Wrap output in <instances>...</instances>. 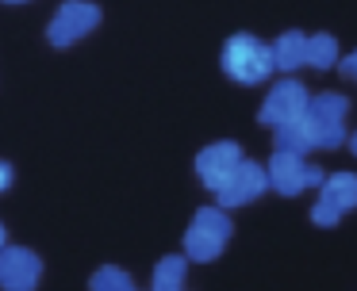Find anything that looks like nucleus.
I'll list each match as a JSON object with an SVG mask.
<instances>
[{
  "label": "nucleus",
  "instance_id": "f257e3e1",
  "mask_svg": "<svg viewBox=\"0 0 357 291\" xmlns=\"http://www.w3.org/2000/svg\"><path fill=\"white\" fill-rule=\"evenodd\" d=\"M219 65H223V73L234 84H261L277 73V65H273V46L254 38V35H246V31H238V35H231L223 42Z\"/></svg>",
  "mask_w": 357,
  "mask_h": 291
},
{
  "label": "nucleus",
  "instance_id": "f03ea898",
  "mask_svg": "<svg viewBox=\"0 0 357 291\" xmlns=\"http://www.w3.org/2000/svg\"><path fill=\"white\" fill-rule=\"evenodd\" d=\"M231 214H227V207H200V211L192 214V222H188L185 230V257L188 260H200V265H208V260H215L219 253L227 249V242H231Z\"/></svg>",
  "mask_w": 357,
  "mask_h": 291
},
{
  "label": "nucleus",
  "instance_id": "7ed1b4c3",
  "mask_svg": "<svg viewBox=\"0 0 357 291\" xmlns=\"http://www.w3.org/2000/svg\"><path fill=\"white\" fill-rule=\"evenodd\" d=\"M104 12L93 4V0H62V4L54 8V15H50L47 23V42L50 46H73L81 42L85 35H93L96 27H100Z\"/></svg>",
  "mask_w": 357,
  "mask_h": 291
},
{
  "label": "nucleus",
  "instance_id": "20e7f679",
  "mask_svg": "<svg viewBox=\"0 0 357 291\" xmlns=\"http://www.w3.org/2000/svg\"><path fill=\"white\" fill-rule=\"evenodd\" d=\"M269 188L280 191V196H300L303 188H323V168L307 165V161L300 157V153H284L277 150L269 157Z\"/></svg>",
  "mask_w": 357,
  "mask_h": 291
},
{
  "label": "nucleus",
  "instance_id": "39448f33",
  "mask_svg": "<svg viewBox=\"0 0 357 291\" xmlns=\"http://www.w3.org/2000/svg\"><path fill=\"white\" fill-rule=\"evenodd\" d=\"M357 207V176L354 173H331L319 188V199L311 207L315 226H338V219Z\"/></svg>",
  "mask_w": 357,
  "mask_h": 291
},
{
  "label": "nucleus",
  "instance_id": "423d86ee",
  "mask_svg": "<svg viewBox=\"0 0 357 291\" xmlns=\"http://www.w3.org/2000/svg\"><path fill=\"white\" fill-rule=\"evenodd\" d=\"M307 107H311V92L303 88L300 81L284 77V81H277L269 88V96H265L261 115H257V119H261L265 127H284V123L303 119V115H307Z\"/></svg>",
  "mask_w": 357,
  "mask_h": 291
},
{
  "label": "nucleus",
  "instance_id": "0eeeda50",
  "mask_svg": "<svg viewBox=\"0 0 357 291\" xmlns=\"http://www.w3.org/2000/svg\"><path fill=\"white\" fill-rule=\"evenodd\" d=\"M43 280V257L27 245L0 249V291H35Z\"/></svg>",
  "mask_w": 357,
  "mask_h": 291
},
{
  "label": "nucleus",
  "instance_id": "6e6552de",
  "mask_svg": "<svg viewBox=\"0 0 357 291\" xmlns=\"http://www.w3.org/2000/svg\"><path fill=\"white\" fill-rule=\"evenodd\" d=\"M269 191V168L265 165H257V161H250V157H242V165L231 173V180L223 184V188L215 191V199H219V207H246V203H254L257 196H265Z\"/></svg>",
  "mask_w": 357,
  "mask_h": 291
},
{
  "label": "nucleus",
  "instance_id": "1a4fd4ad",
  "mask_svg": "<svg viewBox=\"0 0 357 291\" xmlns=\"http://www.w3.org/2000/svg\"><path fill=\"white\" fill-rule=\"evenodd\" d=\"M238 165H242V146L238 142H211L196 153V176H200V184L208 191L223 188Z\"/></svg>",
  "mask_w": 357,
  "mask_h": 291
},
{
  "label": "nucleus",
  "instance_id": "9d476101",
  "mask_svg": "<svg viewBox=\"0 0 357 291\" xmlns=\"http://www.w3.org/2000/svg\"><path fill=\"white\" fill-rule=\"evenodd\" d=\"M273 46V65L277 73H296L300 65H307V35L303 31H284Z\"/></svg>",
  "mask_w": 357,
  "mask_h": 291
},
{
  "label": "nucleus",
  "instance_id": "9b49d317",
  "mask_svg": "<svg viewBox=\"0 0 357 291\" xmlns=\"http://www.w3.org/2000/svg\"><path fill=\"white\" fill-rule=\"evenodd\" d=\"M188 280V257H162L150 276V291H185Z\"/></svg>",
  "mask_w": 357,
  "mask_h": 291
},
{
  "label": "nucleus",
  "instance_id": "f8f14e48",
  "mask_svg": "<svg viewBox=\"0 0 357 291\" xmlns=\"http://www.w3.org/2000/svg\"><path fill=\"white\" fill-rule=\"evenodd\" d=\"M277 134H273V146L284 153H300V157H307L311 150H315V142H311L307 134V123L296 119V123H284V127H273Z\"/></svg>",
  "mask_w": 357,
  "mask_h": 291
},
{
  "label": "nucleus",
  "instance_id": "ddd939ff",
  "mask_svg": "<svg viewBox=\"0 0 357 291\" xmlns=\"http://www.w3.org/2000/svg\"><path fill=\"white\" fill-rule=\"evenodd\" d=\"M346 111H349V104H346V96H342V92H323V96H311V107H307L311 119H323V123H346Z\"/></svg>",
  "mask_w": 357,
  "mask_h": 291
},
{
  "label": "nucleus",
  "instance_id": "4468645a",
  "mask_svg": "<svg viewBox=\"0 0 357 291\" xmlns=\"http://www.w3.org/2000/svg\"><path fill=\"white\" fill-rule=\"evenodd\" d=\"M303 123H307L315 150H338L346 142V123H323V119H311V115H303Z\"/></svg>",
  "mask_w": 357,
  "mask_h": 291
},
{
  "label": "nucleus",
  "instance_id": "2eb2a0df",
  "mask_svg": "<svg viewBox=\"0 0 357 291\" xmlns=\"http://www.w3.org/2000/svg\"><path fill=\"white\" fill-rule=\"evenodd\" d=\"M338 61H342V54H338L334 35H311L307 38V65L311 69H331Z\"/></svg>",
  "mask_w": 357,
  "mask_h": 291
},
{
  "label": "nucleus",
  "instance_id": "dca6fc26",
  "mask_svg": "<svg viewBox=\"0 0 357 291\" xmlns=\"http://www.w3.org/2000/svg\"><path fill=\"white\" fill-rule=\"evenodd\" d=\"M89 288H93V291H139V288H135V280H131V272H123V268H116V265L96 268L93 280H89Z\"/></svg>",
  "mask_w": 357,
  "mask_h": 291
},
{
  "label": "nucleus",
  "instance_id": "f3484780",
  "mask_svg": "<svg viewBox=\"0 0 357 291\" xmlns=\"http://www.w3.org/2000/svg\"><path fill=\"white\" fill-rule=\"evenodd\" d=\"M338 69H342V77H346V81H354V84H357V50H354V54H346V58L338 61Z\"/></svg>",
  "mask_w": 357,
  "mask_h": 291
},
{
  "label": "nucleus",
  "instance_id": "a211bd4d",
  "mask_svg": "<svg viewBox=\"0 0 357 291\" xmlns=\"http://www.w3.org/2000/svg\"><path fill=\"white\" fill-rule=\"evenodd\" d=\"M12 184H16V168H12L8 161H0V196H4Z\"/></svg>",
  "mask_w": 357,
  "mask_h": 291
},
{
  "label": "nucleus",
  "instance_id": "6ab92c4d",
  "mask_svg": "<svg viewBox=\"0 0 357 291\" xmlns=\"http://www.w3.org/2000/svg\"><path fill=\"white\" fill-rule=\"evenodd\" d=\"M8 245V230H4V222H0V249Z\"/></svg>",
  "mask_w": 357,
  "mask_h": 291
},
{
  "label": "nucleus",
  "instance_id": "aec40b11",
  "mask_svg": "<svg viewBox=\"0 0 357 291\" xmlns=\"http://www.w3.org/2000/svg\"><path fill=\"white\" fill-rule=\"evenodd\" d=\"M349 150H354V157H357V130H354V138H349Z\"/></svg>",
  "mask_w": 357,
  "mask_h": 291
},
{
  "label": "nucleus",
  "instance_id": "412c9836",
  "mask_svg": "<svg viewBox=\"0 0 357 291\" xmlns=\"http://www.w3.org/2000/svg\"><path fill=\"white\" fill-rule=\"evenodd\" d=\"M0 4H27V0H0Z\"/></svg>",
  "mask_w": 357,
  "mask_h": 291
}]
</instances>
